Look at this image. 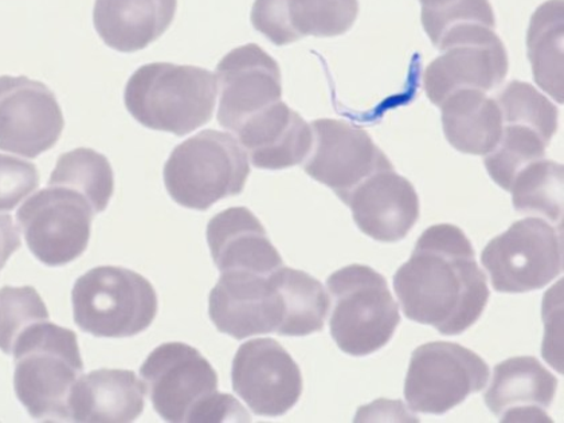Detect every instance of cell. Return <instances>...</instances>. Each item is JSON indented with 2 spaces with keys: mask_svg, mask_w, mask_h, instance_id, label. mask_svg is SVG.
Instances as JSON below:
<instances>
[{
  "mask_svg": "<svg viewBox=\"0 0 564 423\" xmlns=\"http://www.w3.org/2000/svg\"><path fill=\"white\" fill-rule=\"evenodd\" d=\"M394 291L404 316L446 336L474 326L489 300L474 247L462 229L449 224L422 232L412 257L394 275Z\"/></svg>",
  "mask_w": 564,
  "mask_h": 423,
  "instance_id": "6da1fadb",
  "label": "cell"
},
{
  "mask_svg": "<svg viewBox=\"0 0 564 423\" xmlns=\"http://www.w3.org/2000/svg\"><path fill=\"white\" fill-rule=\"evenodd\" d=\"M156 413L167 422H250L235 398L218 392L210 361L185 343H165L153 349L140 369Z\"/></svg>",
  "mask_w": 564,
  "mask_h": 423,
  "instance_id": "7a4b0ae2",
  "label": "cell"
},
{
  "mask_svg": "<svg viewBox=\"0 0 564 423\" xmlns=\"http://www.w3.org/2000/svg\"><path fill=\"white\" fill-rule=\"evenodd\" d=\"M217 77L204 67L153 63L128 79L124 102L141 126L185 137L213 119Z\"/></svg>",
  "mask_w": 564,
  "mask_h": 423,
  "instance_id": "3957f363",
  "label": "cell"
},
{
  "mask_svg": "<svg viewBox=\"0 0 564 423\" xmlns=\"http://www.w3.org/2000/svg\"><path fill=\"white\" fill-rule=\"evenodd\" d=\"M14 389L34 420L66 422L69 398L84 361L72 329L42 322L29 327L14 348Z\"/></svg>",
  "mask_w": 564,
  "mask_h": 423,
  "instance_id": "277c9868",
  "label": "cell"
},
{
  "mask_svg": "<svg viewBox=\"0 0 564 423\" xmlns=\"http://www.w3.org/2000/svg\"><path fill=\"white\" fill-rule=\"evenodd\" d=\"M250 174L247 151L230 133L202 131L183 141L164 165V185L177 205L208 210L243 192Z\"/></svg>",
  "mask_w": 564,
  "mask_h": 423,
  "instance_id": "5b68a950",
  "label": "cell"
},
{
  "mask_svg": "<svg viewBox=\"0 0 564 423\" xmlns=\"http://www.w3.org/2000/svg\"><path fill=\"white\" fill-rule=\"evenodd\" d=\"M327 286L334 302L330 335L343 352L367 357L388 345L401 315L382 274L355 263L330 274Z\"/></svg>",
  "mask_w": 564,
  "mask_h": 423,
  "instance_id": "8992f818",
  "label": "cell"
},
{
  "mask_svg": "<svg viewBox=\"0 0 564 423\" xmlns=\"http://www.w3.org/2000/svg\"><path fill=\"white\" fill-rule=\"evenodd\" d=\"M77 327L96 337H131L149 329L158 314L151 282L131 269L98 267L72 292Z\"/></svg>",
  "mask_w": 564,
  "mask_h": 423,
  "instance_id": "52a82bcc",
  "label": "cell"
},
{
  "mask_svg": "<svg viewBox=\"0 0 564 423\" xmlns=\"http://www.w3.org/2000/svg\"><path fill=\"white\" fill-rule=\"evenodd\" d=\"M481 262L496 292L543 290L563 273V229L541 217L518 220L487 245Z\"/></svg>",
  "mask_w": 564,
  "mask_h": 423,
  "instance_id": "ba28073f",
  "label": "cell"
},
{
  "mask_svg": "<svg viewBox=\"0 0 564 423\" xmlns=\"http://www.w3.org/2000/svg\"><path fill=\"white\" fill-rule=\"evenodd\" d=\"M489 366L457 343L434 341L415 349L404 398L415 413L443 415L486 388Z\"/></svg>",
  "mask_w": 564,
  "mask_h": 423,
  "instance_id": "9c48e42d",
  "label": "cell"
},
{
  "mask_svg": "<svg viewBox=\"0 0 564 423\" xmlns=\"http://www.w3.org/2000/svg\"><path fill=\"white\" fill-rule=\"evenodd\" d=\"M94 208L82 194L48 186L17 213L30 251L47 267H64L87 250Z\"/></svg>",
  "mask_w": 564,
  "mask_h": 423,
  "instance_id": "30bf717a",
  "label": "cell"
},
{
  "mask_svg": "<svg viewBox=\"0 0 564 423\" xmlns=\"http://www.w3.org/2000/svg\"><path fill=\"white\" fill-rule=\"evenodd\" d=\"M312 149L304 161L305 173L348 199L355 188L378 171L394 169L369 133L346 121L312 122Z\"/></svg>",
  "mask_w": 564,
  "mask_h": 423,
  "instance_id": "8fae6325",
  "label": "cell"
},
{
  "mask_svg": "<svg viewBox=\"0 0 564 423\" xmlns=\"http://www.w3.org/2000/svg\"><path fill=\"white\" fill-rule=\"evenodd\" d=\"M57 97L28 77H0V150L35 159L52 150L64 131Z\"/></svg>",
  "mask_w": 564,
  "mask_h": 423,
  "instance_id": "7c38bea8",
  "label": "cell"
},
{
  "mask_svg": "<svg viewBox=\"0 0 564 423\" xmlns=\"http://www.w3.org/2000/svg\"><path fill=\"white\" fill-rule=\"evenodd\" d=\"M232 390L256 415L290 412L303 392V377L290 352L274 339L239 347L231 369Z\"/></svg>",
  "mask_w": 564,
  "mask_h": 423,
  "instance_id": "4fadbf2b",
  "label": "cell"
},
{
  "mask_svg": "<svg viewBox=\"0 0 564 423\" xmlns=\"http://www.w3.org/2000/svg\"><path fill=\"white\" fill-rule=\"evenodd\" d=\"M208 315L219 333L237 340L256 335H281L285 303L274 272L220 273L208 299Z\"/></svg>",
  "mask_w": 564,
  "mask_h": 423,
  "instance_id": "5bb4252c",
  "label": "cell"
},
{
  "mask_svg": "<svg viewBox=\"0 0 564 423\" xmlns=\"http://www.w3.org/2000/svg\"><path fill=\"white\" fill-rule=\"evenodd\" d=\"M219 126L235 132L251 115L281 100L278 61L262 47L248 44L226 54L217 66Z\"/></svg>",
  "mask_w": 564,
  "mask_h": 423,
  "instance_id": "9a60e30c",
  "label": "cell"
},
{
  "mask_svg": "<svg viewBox=\"0 0 564 423\" xmlns=\"http://www.w3.org/2000/svg\"><path fill=\"white\" fill-rule=\"evenodd\" d=\"M426 67L423 84L434 106L459 89L492 91L508 75V54L495 30L446 47Z\"/></svg>",
  "mask_w": 564,
  "mask_h": 423,
  "instance_id": "2e32d148",
  "label": "cell"
},
{
  "mask_svg": "<svg viewBox=\"0 0 564 423\" xmlns=\"http://www.w3.org/2000/svg\"><path fill=\"white\" fill-rule=\"evenodd\" d=\"M359 14V0H256L251 24L275 46L304 36L330 39L346 34Z\"/></svg>",
  "mask_w": 564,
  "mask_h": 423,
  "instance_id": "e0dca14e",
  "label": "cell"
},
{
  "mask_svg": "<svg viewBox=\"0 0 564 423\" xmlns=\"http://www.w3.org/2000/svg\"><path fill=\"white\" fill-rule=\"evenodd\" d=\"M355 224L379 242L406 238L420 218V198L414 186L394 169L378 171L348 196Z\"/></svg>",
  "mask_w": 564,
  "mask_h": 423,
  "instance_id": "ac0fdd59",
  "label": "cell"
},
{
  "mask_svg": "<svg viewBox=\"0 0 564 423\" xmlns=\"http://www.w3.org/2000/svg\"><path fill=\"white\" fill-rule=\"evenodd\" d=\"M251 164L285 170L304 163L312 149V128L281 100L245 120L235 131Z\"/></svg>",
  "mask_w": 564,
  "mask_h": 423,
  "instance_id": "d6986e66",
  "label": "cell"
},
{
  "mask_svg": "<svg viewBox=\"0 0 564 423\" xmlns=\"http://www.w3.org/2000/svg\"><path fill=\"white\" fill-rule=\"evenodd\" d=\"M207 243L220 273L272 274L284 267L259 218L247 207L220 212L207 225Z\"/></svg>",
  "mask_w": 564,
  "mask_h": 423,
  "instance_id": "ffe728a7",
  "label": "cell"
},
{
  "mask_svg": "<svg viewBox=\"0 0 564 423\" xmlns=\"http://www.w3.org/2000/svg\"><path fill=\"white\" fill-rule=\"evenodd\" d=\"M557 379L536 358L518 357L495 367L492 383L484 395L501 422H551Z\"/></svg>",
  "mask_w": 564,
  "mask_h": 423,
  "instance_id": "44dd1931",
  "label": "cell"
},
{
  "mask_svg": "<svg viewBox=\"0 0 564 423\" xmlns=\"http://www.w3.org/2000/svg\"><path fill=\"white\" fill-rule=\"evenodd\" d=\"M144 383L128 370L101 369L77 380L69 398V419L87 423H127L144 412Z\"/></svg>",
  "mask_w": 564,
  "mask_h": 423,
  "instance_id": "7402d4cb",
  "label": "cell"
},
{
  "mask_svg": "<svg viewBox=\"0 0 564 423\" xmlns=\"http://www.w3.org/2000/svg\"><path fill=\"white\" fill-rule=\"evenodd\" d=\"M176 10L177 0H96L94 22L104 44L134 53L167 32Z\"/></svg>",
  "mask_w": 564,
  "mask_h": 423,
  "instance_id": "603a6c76",
  "label": "cell"
},
{
  "mask_svg": "<svg viewBox=\"0 0 564 423\" xmlns=\"http://www.w3.org/2000/svg\"><path fill=\"white\" fill-rule=\"evenodd\" d=\"M444 133L452 147L468 155L486 156L499 143L502 116L487 91L459 89L441 102Z\"/></svg>",
  "mask_w": 564,
  "mask_h": 423,
  "instance_id": "cb8c5ba5",
  "label": "cell"
},
{
  "mask_svg": "<svg viewBox=\"0 0 564 423\" xmlns=\"http://www.w3.org/2000/svg\"><path fill=\"white\" fill-rule=\"evenodd\" d=\"M499 143L486 155L484 164L496 185L510 192L514 177L527 165L544 159L545 149L556 130L536 120L501 115Z\"/></svg>",
  "mask_w": 564,
  "mask_h": 423,
  "instance_id": "d4e9b609",
  "label": "cell"
},
{
  "mask_svg": "<svg viewBox=\"0 0 564 423\" xmlns=\"http://www.w3.org/2000/svg\"><path fill=\"white\" fill-rule=\"evenodd\" d=\"M563 35L564 2L549 0L531 17L527 48L538 87L560 104L564 100Z\"/></svg>",
  "mask_w": 564,
  "mask_h": 423,
  "instance_id": "484cf974",
  "label": "cell"
},
{
  "mask_svg": "<svg viewBox=\"0 0 564 423\" xmlns=\"http://www.w3.org/2000/svg\"><path fill=\"white\" fill-rule=\"evenodd\" d=\"M421 4L423 30L440 52L496 28L489 0H421Z\"/></svg>",
  "mask_w": 564,
  "mask_h": 423,
  "instance_id": "4316f807",
  "label": "cell"
},
{
  "mask_svg": "<svg viewBox=\"0 0 564 423\" xmlns=\"http://www.w3.org/2000/svg\"><path fill=\"white\" fill-rule=\"evenodd\" d=\"M285 303L281 336H306L324 328L329 297L321 281L296 269L281 267L274 272Z\"/></svg>",
  "mask_w": 564,
  "mask_h": 423,
  "instance_id": "83f0119b",
  "label": "cell"
},
{
  "mask_svg": "<svg viewBox=\"0 0 564 423\" xmlns=\"http://www.w3.org/2000/svg\"><path fill=\"white\" fill-rule=\"evenodd\" d=\"M48 186L73 189L89 202L95 214L102 213L115 192L112 165L95 150H73L59 156Z\"/></svg>",
  "mask_w": 564,
  "mask_h": 423,
  "instance_id": "f1b7e54d",
  "label": "cell"
},
{
  "mask_svg": "<svg viewBox=\"0 0 564 423\" xmlns=\"http://www.w3.org/2000/svg\"><path fill=\"white\" fill-rule=\"evenodd\" d=\"M510 193L514 210L539 216L563 229V165L533 162L514 177Z\"/></svg>",
  "mask_w": 564,
  "mask_h": 423,
  "instance_id": "f546056e",
  "label": "cell"
},
{
  "mask_svg": "<svg viewBox=\"0 0 564 423\" xmlns=\"http://www.w3.org/2000/svg\"><path fill=\"white\" fill-rule=\"evenodd\" d=\"M47 321L44 300L33 286H3L0 290V349L6 355L14 354L24 330Z\"/></svg>",
  "mask_w": 564,
  "mask_h": 423,
  "instance_id": "4dcf8cb0",
  "label": "cell"
},
{
  "mask_svg": "<svg viewBox=\"0 0 564 423\" xmlns=\"http://www.w3.org/2000/svg\"><path fill=\"white\" fill-rule=\"evenodd\" d=\"M40 186L35 164L0 153V212H11Z\"/></svg>",
  "mask_w": 564,
  "mask_h": 423,
  "instance_id": "1f68e13d",
  "label": "cell"
},
{
  "mask_svg": "<svg viewBox=\"0 0 564 423\" xmlns=\"http://www.w3.org/2000/svg\"><path fill=\"white\" fill-rule=\"evenodd\" d=\"M563 281L550 292L545 293L543 304V317L545 322V337L543 343V358L554 367L556 371L563 373L562 359V334H563Z\"/></svg>",
  "mask_w": 564,
  "mask_h": 423,
  "instance_id": "d6a6232c",
  "label": "cell"
},
{
  "mask_svg": "<svg viewBox=\"0 0 564 423\" xmlns=\"http://www.w3.org/2000/svg\"><path fill=\"white\" fill-rule=\"evenodd\" d=\"M21 248V238L10 216L0 214V272L10 257Z\"/></svg>",
  "mask_w": 564,
  "mask_h": 423,
  "instance_id": "836d02e7",
  "label": "cell"
}]
</instances>
